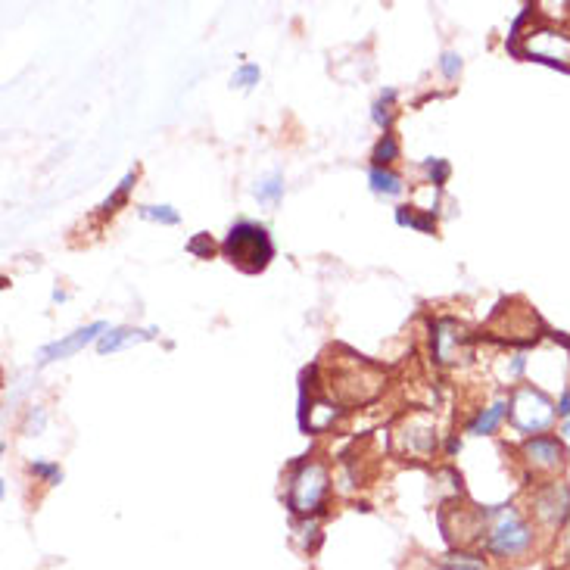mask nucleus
<instances>
[{
    "label": "nucleus",
    "instance_id": "f257e3e1",
    "mask_svg": "<svg viewBox=\"0 0 570 570\" xmlns=\"http://www.w3.org/2000/svg\"><path fill=\"white\" fill-rule=\"evenodd\" d=\"M222 253L231 265H237L240 271H265L271 256H275V247H271V237L262 225H253V222H237L225 243H222Z\"/></svg>",
    "mask_w": 570,
    "mask_h": 570
},
{
    "label": "nucleus",
    "instance_id": "f03ea898",
    "mask_svg": "<svg viewBox=\"0 0 570 570\" xmlns=\"http://www.w3.org/2000/svg\"><path fill=\"white\" fill-rule=\"evenodd\" d=\"M331 493V483H328V471L318 461H306L293 471L290 486H287V505L296 514H315L321 511L324 499Z\"/></svg>",
    "mask_w": 570,
    "mask_h": 570
},
{
    "label": "nucleus",
    "instance_id": "7ed1b4c3",
    "mask_svg": "<svg viewBox=\"0 0 570 570\" xmlns=\"http://www.w3.org/2000/svg\"><path fill=\"white\" fill-rule=\"evenodd\" d=\"M511 424L524 430V433H539L542 437V430H549L558 409H555V402L536 390V387H518L511 396Z\"/></svg>",
    "mask_w": 570,
    "mask_h": 570
},
{
    "label": "nucleus",
    "instance_id": "20e7f679",
    "mask_svg": "<svg viewBox=\"0 0 570 570\" xmlns=\"http://www.w3.org/2000/svg\"><path fill=\"white\" fill-rule=\"evenodd\" d=\"M530 546H533V533L521 521V514L514 508L496 511L490 530H486V549H490L493 555L511 558V555H524Z\"/></svg>",
    "mask_w": 570,
    "mask_h": 570
},
{
    "label": "nucleus",
    "instance_id": "39448f33",
    "mask_svg": "<svg viewBox=\"0 0 570 570\" xmlns=\"http://www.w3.org/2000/svg\"><path fill=\"white\" fill-rule=\"evenodd\" d=\"M524 38V47L511 50L518 53V57H530L536 63H546V66H558V69H567L570 72V35L567 32H555V29H536V32H527V35H511V41H521Z\"/></svg>",
    "mask_w": 570,
    "mask_h": 570
},
{
    "label": "nucleus",
    "instance_id": "423d86ee",
    "mask_svg": "<svg viewBox=\"0 0 570 570\" xmlns=\"http://www.w3.org/2000/svg\"><path fill=\"white\" fill-rule=\"evenodd\" d=\"M536 514L549 527H564L570 521V486L549 483L536 493Z\"/></svg>",
    "mask_w": 570,
    "mask_h": 570
},
{
    "label": "nucleus",
    "instance_id": "0eeeda50",
    "mask_svg": "<svg viewBox=\"0 0 570 570\" xmlns=\"http://www.w3.org/2000/svg\"><path fill=\"white\" fill-rule=\"evenodd\" d=\"M106 331H110V328H106L103 321H94V324H88V328H78L75 334H69V337H63V340H57V343H47V346L41 349V362L69 359V356H75L78 349H85L88 343L100 340Z\"/></svg>",
    "mask_w": 570,
    "mask_h": 570
},
{
    "label": "nucleus",
    "instance_id": "6e6552de",
    "mask_svg": "<svg viewBox=\"0 0 570 570\" xmlns=\"http://www.w3.org/2000/svg\"><path fill=\"white\" fill-rule=\"evenodd\" d=\"M524 455L536 471H558L564 465V449L555 437H530Z\"/></svg>",
    "mask_w": 570,
    "mask_h": 570
},
{
    "label": "nucleus",
    "instance_id": "1a4fd4ad",
    "mask_svg": "<svg viewBox=\"0 0 570 570\" xmlns=\"http://www.w3.org/2000/svg\"><path fill=\"white\" fill-rule=\"evenodd\" d=\"M156 331H138V328H113L106 331L100 340H97V352L100 356H110V352H119L125 346H134V343H144V340H153Z\"/></svg>",
    "mask_w": 570,
    "mask_h": 570
},
{
    "label": "nucleus",
    "instance_id": "9d476101",
    "mask_svg": "<svg viewBox=\"0 0 570 570\" xmlns=\"http://www.w3.org/2000/svg\"><path fill=\"white\" fill-rule=\"evenodd\" d=\"M458 331L452 321H437L433 324V352H437V359L443 365L455 362L458 359Z\"/></svg>",
    "mask_w": 570,
    "mask_h": 570
},
{
    "label": "nucleus",
    "instance_id": "9b49d317",
    "mask_svg": "<svg viewBox=\"0 0 570 570\" xmlns=\"http://www.w3.org/2000/svg\"><path fill=\"white\" fill-rule=\"evenodd\" d=\"M508 409H511V402H505V399L493 402L490 409H483V412L468 424V433H474V437H486V433H493V430L499 427V421L508 415Z\"/></svg>",
    "mask_w": 570,
    "mask_h": 570
},
{
    "label": "nucleus",
    "instance_id": "f8f14e48",
    "mask_svg": "<svg viewBox=\"0 0 570 570\" xmlns=\"http://www.w3.org/2000/svg\"><path fill=\"white\" fill-rule=\"evenodd\" d=\"M368 181H371V190L380 197H399L402 194V178L393 175L390 169H371Z\"/></svg>",
    "mask_w": 570,
    "mask_h": 570
},
{
    "label": "nucleus",
    "instance_id": "ddd939ff",
    "mask_svg": "<svg viewBox=\"0 0 570 570\" xmlns=\"http://www.w3.org/2000/svg\"><path fill=\"white\" fill-rule=\"evenodd\" d=\"M256 197H259V203H265V206H275V203L284 197V178H281V175H271V178L259 181Z\"/></svg>",
    "mask_w": 570,
    "mask_h": 570
},
{
    "label": "nucleus",
    "instance_id": "4468645a",
    "mask_svg": "<svg viewBox=\"0 0 570 570\" xmlns=\"http://www.w3.org/2000/svg\"><path fill=\"white\" fill-rule=\"evenodd\" d=\"M396 156H399L396 138H393V134H384V138H380L377 147H374V169H387Z\"/></svg>",
    "mask_w": 570,
    "mask_h": 570
},
{
    "label": "nucleus",
    "instance_id": "2eb2a0df",
    "mask_svg": "<svg viewBox=\"0 0 570 570\" xmlns=\"http://www.w3.org/2000/svg\"><path fill=\"white\" fill-rule=\"evenodd\" d=\"M396 222L402 225V228H418L421 234H430L433 231V215H418V212H412V209H396Z\"/></svg>",
    "mask_w": 570,
    "mask_h": 570
},
{
    "label": "nucleus",
    "instance_id": "dca6fc26",
    "mask_svg": "<svg viewBox=\"0 0 570 570\" xmlns=\"http://www.w3.org/2000/svg\"><path fill=\"white\" fill-rule=\"evenodd\" d=\"M134 178H138V175H134V172H128V175L122 178V184H119V187L113 190V194H110V197H106V200H103V206H100V212H103V215H110V212H116V206H119V203H122V200L128 197V190L134 187Z\"/></svg>",
    "mask_w": 570,
    "mask_h": 570
},
{
    "label": "nucleus",
    "instance_id": "f3484780",
    "mask_svg": "<svg viewBox=\"0 0 570 570\" xmlns=\"http://www.w3.org/2000/svg\"><path fill=\"white\" fill-rule=\"evenodd\" d=\"M396 97V91H384V94H380V100L374 103V113H371V119L380 125V128H384V131H390V122H393V113H390V100Z\"/></svg>",
    "mask_w": 570,
    "mask_h": 570
},
{
    "label": "nucleus",
    "instance_id": "a211bd4d",
    "mask_svg": "<svg viewBox=\"0 0 570 570\" xmlns=\"http://www.w3.org/2000/svg\"><path fill=\"white\" fill-rule=\"evenodd\" d=\"M141 215L150 222H159V225H178L181 222V215L172 206H141Z\"/></svg>",
    "mask_w": 570,
    "mask_h": 570
},
{
    "label": "nucleus",
    "instance_id": "6ab92c4d",
    "mask_svg": "<svg viewBox=\"0 0 570 570\" xmlns=\"http://www.w3.org/2000/svg\"><path fill=\"white\" fill-rule=\"evenodd\" d=\"M259 66H253V63H247V66H240L234 75H231V85L234 88H253V85H259Z\"/></svg>",
    "mask_w": 570,
    "mask_h": 570
},
{
    "label": "nucleus",
    "instance_id": "aec40b11",
    "mask_svg": "<svg viewBox=\"0 0 570 570\" xmlns=\"http://www.w3.org/2000/svg\"><path fill=\"white\" fill-rule=\"evenodd\" d=\"M424 172H427V178H430V184H446V178H449V162L446 159H427L424 162Z\"/></svg>",
    "mask_w": 570,
    "mask_h": 570
},
{
    "label": "nucleus",
    "instance_id": "412c9836",
    "mask_svg": "<svg viewBox=\"0 0 570 570\" xmlns=\"http://www.w3.org/2000/svg\"><path fill=\"white\" fill-rule=\"evenodd\" d=\"M446 567L449 570H486L483 558H477V555H449Z\"/></svg>",
    "mask_w": 570,
    "mask_h": 570
},
{
    "label": "nucleus",
    "instance_id": "4be33fe9",
    "mask_svg": "<svg viewBox=\"0 0 570 570\" xmlns=\"http://www.w3.org/2000/svg\"><path fill=\"white\" fill-rule=\"evenodd\" d=\"M32 474L44 477L47 483H60L63 480V471L57 465H44V461H32Z\"/></svg>",
    "mask_w": 570,
    "mask_h": 570
},
{
    "label": "nucleus",
    "instance_id": "5701e85b",
    "mask_svg": "<svg viewBox=\"0 0 570 570\" xmlns=\"http://www.w3.org/2000/svg\"><path fill=\"white\" fill-rule=\"evenodd\" d=\"M440 69H443V75H446V78H458V72H461V57H458L455 50H446V53H443Z\"/></svg>",
    "mask_w": 570,
    "mask_h": 570
},
{
    "label": "nucleus",
    "instance_id": "b1692460",
    "mask_svg": "<svg viewBox=\"0 0 570 570\" xmlns=\"http://www.w3.org/2000/svg\"><path fill=\"white\" fill-rule=\"evenodd\" d=\"M190 253H197V256H209V253H212V240H209V234H200L194 243H190Z\"/></svg>",
    "mask_w": 570,
    "mask_h": 570
},
{
    "label": "nucleus",
    "instance_id": "393cba45",
    "mask_svg": "<svg viewBox=\"0 0 570 570\" xmlns=\"http://www.w3.org/2000/svg\"><path fill=\"white\" fill-rule=\"evenodd\" d=\"M558 415H561V418H570V390H564L561 399H558Z\"/></svg>",
    "mask_w": 570,
    "mask_h": 570
},
{
    "label": "nucleus",
    "instance_id": "a878e982",
    "mask_svg": "<svg viewBox=\"0 0 570 570\" xmlns=\"http://www.w3.org/2000/svg\"><path fill=\"white\" fill-rule=\"evenodd\" d=\"M32 427H35V430L44 427V412H41V409H35V412L29 415V430H32Z\"/></svg>",
    "mask_w": 570,
    "mask_h": 570
},
{
    "label": "nucleus",
    "instance_id": "bb28decb",
    "mask_svg": "<svg viewBox=\"0 0 570 570\" xmlns=\"http://www.w3.org/2000/svg\"><path fill=\"white\" fill-rule=\"evenodd\" d=\"M561 437H564V440H570V418L561 424Z\"/></svg>",
    "mask_w": 570,
    "mask_h": 570
},
{
    "label": "nucleus",
    "instance_id": "cd10ccee",
    "mask_svg": "<svg viewBox=\"0 0 570 570\" xmlns=\"http://www.w3.org/2000/svg\"><path fill=\"white\" fill-rule=\"evenodd\" d=\"M446 449H449V455H455V452L461 449V443H458V440H449V446H446Z\"/></svg>",
    "mask_w": 570,
    "mask_h": 570
}]
</instances>
